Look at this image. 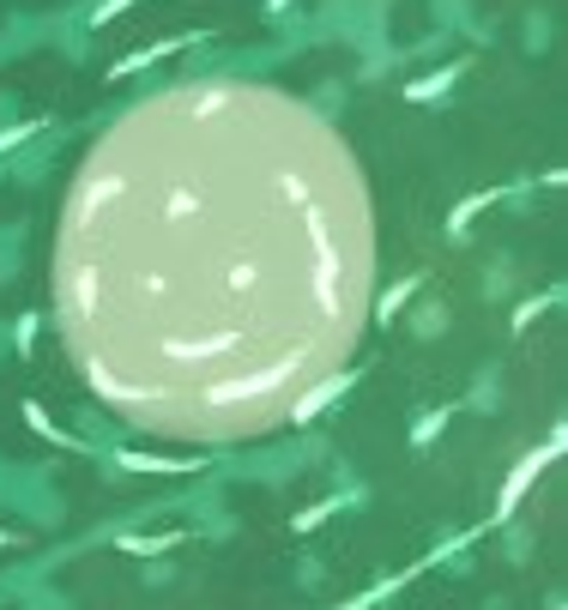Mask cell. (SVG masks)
Here are the masks:
<instances>
[{
  "label": "cell",
  "instance_id": "cell-1",
  "mask_svg": "<svg viewBox=\"0 0 568 610\" xmlns=\"http://www.w3.org/2000/svg\"><path fill=\"white\" fill-rule=\"evenodd\" d=\"M351 145L267 85L121 116L61 200L49 309L91 399L157 442H255L339 387L375 314Z\"/></svg>",
  "mask_w": 568,
  "mask_h": 610
}]
</instances>
